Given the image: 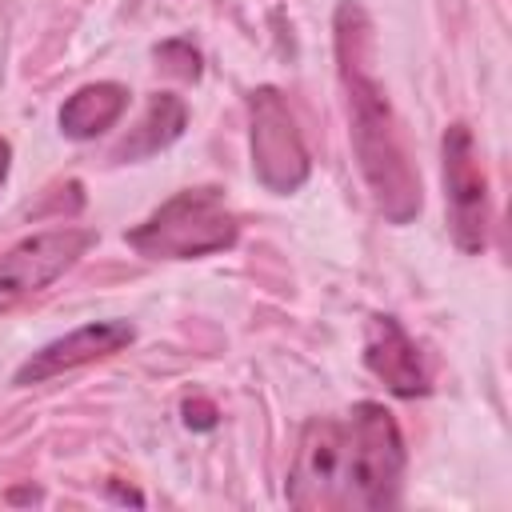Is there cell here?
<instances>
[{"instance_id":"cell-1","label":"cell","mask_w":512,"mask_h":512,"mask_svg":"<svg viewBox=\"0 0 512 512\" xmlns=\"http://www.w3.org/2000/svg\"><path fill=\"white\" fill-rule=\"evenodd\" d=\"M332 28H336V68L348 100V124H352L348 132H352L360 176L376 208L392 224H408L420 212V176L408 160V144L388 104V92L372 68L376 60L372 20L360 8V0H340Z\"/></svg>"},{"instance_id":"cell-2","label":"cell","mask_w":512,"mask_h":512,"mask_svg":"<svg viewBox=\"0 0 512 512\" xmlns=\"http://www.w3.org/2000/svg\"><path fill=\"white\" fill-rule=\"evenodd\" d=\"M404 436L384 404H356L340 420V508H392L400 500Z\"/></svg>"},{"instance_id":"cell-3","label":"cell","mask_w":512,"mask_h":512,"mask_svg":"<svg viewBox=\"0 0 512 512\" xmlns=\"http://www.w3.org/2000/svg\"><path fill=\"white\" fill-rule=\"evenodd\" d=\"M240 236L236 216L228 212L220 188H184L164 200L144 224L124 240L148 260H196L232 248Z\"/></svg>"},{"instance_id":"cell-4","label":"cell","mask_w":512,"mask_h":512,"mask_svg":"<svg viewBox=\"0 0 512 512\" xmlns=\"http://www.w3.org/2000/svg\"><path fill=\"white\" fill-rule=\"evenodd\" d=\"M248 116H252V172L268 192H296L308 172V148L304 136L292 120V108L276 88H256L248 96Z\"/></svg>"},{"instance_id":"cell-5","label":"cell","mask_w":512,"mask_h":512,"mask_svg":"<svg viewBox=\"0 0 512 512\" xmlns=\"http://www.w3.org/2000/svg\"><path fill=\"white\" fill-rule=\"evenodd\" d=\"M444 156V200H448V232L460 252L476 256L488 244V180L480 168V152L468 124H448L440 140Z\"/></svg>"},{"instance_id":"cell-6","label":"cell","mask_w":512,"mask_h":512,"mask_svg":"<svg viewBox=\"0 0 512 512\" xmlns=\"http://www.w3.org/2000/svg\"><path fill=\"white\" fill-rule=\"evenodd\" d=\"M96 244L92 228H52L20 240L0 256V316L44 292Z\"/></svg>"},{"instance_id":"cell-7","label":"cell","mask_w":512,"mask_h":512,"mask_svg":"<svg viewBox=\"0 0 512 512\" xmlns=\"http://www.w3.org/2000/svg\"><path fill=\"white\" fill-rule=\"evenodd\" d=\"M292 508H340V420H308L288 476Z\"/></svg>"},{"instance_id":"cell-8","label":"cell","mask_w":512,"mask_h":512,"mask_svg":"<svg viewBox=\"0 0 512 512\" xmlns=\"http://www.w3.org/2000/svg\"><path fill=\"white\" fill-rule=\"evenodd\" d=\"M132 340H136V328H132L128 320H96V324H84V328L60 336V340L44 344L40 352H32V356L16 368L12 384H20V388L44 384V380L64 376V372H72V368H84V364H92V360H104V356L128 348Z\"/></svg>"},{"instance_id":"cell-9","label":"cell","mask_w":512,"mask_h":512,"mask_svg":"<svg viewBox=\"0 0 512 512\" xmlns=\"http://www.w3.org/2000/svg\"><path fill=\"white\" fill-rule=\"evenodd\" d=\"M364 364L396 396H424L428 392L424 360H420L416 344L408 340V332L400 328L396 316H372L368 320V332H364Z\"/></svg>"},{"instance_id":"cell-10","label":"cell","mask_w":512,"mask_h":512,"mask_svg":"<svg viewBox=\"0 0 512 512\" xmlns=\"http://www.w3.org/2000/svg\"><path fill=\"white\" fill-rule=\"evenodd\" d=\"M128 108V88L100 80V84H84L80 92H72L60 104V132L68 140H92L104 128H112Z\"/></svg>"},{"instance_id":"cell-11","label":"cell","mask_w":512,"mask_h":512,"mask_svg":"<svg viewBox=\"0 0 512 512\" xmlns=\"http://www.w3.org/2000/svg\"><path fill=\"white\" fill-rule=\"evenodd\" d=\"M188 124V108L180 96L172 92H156L140 116L136 128H128V136L112 148V160L128 164V160H144V156H156L160 148H168Z\"/></svg>"},{"instance_id":"cell-12","label":"cell","mask_w":512,"mask_h":512,"mask_svg":"<svg viewBox=\"0 0 512 512\" xmlns=\"http://www.w3.org/2000/svg\"><path fill=\"white\" fill-rule=\"evenodd\" d=\"M156 60L176 80H200V52L188 40H164V44H156Z\"/></svg>"},{"instance_id":"cell-13","label":"cell","mask_w":512,"mask_h":512,"mask_svg":"<svg viewBox=\"0 0 512 512\" xmlns=\"http://www.w3.org/2000/svg\"><path fill=\"white\" fill-rule=\"evenodd\" d=\"M184 420H188V428H212L216 424V408L208 400H188L184 404Z\"/></svg>"},{"instance_id":"cell-14","label":"cell","mask_w":512,"mask_h":512,"mask_svg":"<svg viewBox=\"0 0 512 512\" xmlns=\"http://www.w3.org/2000/svg\"><path fill=\"white\" fill-rule=\"evenodd\" d=\"M8 164H12V144L0 136V184H4V176H8Z\"/></svg>"}]
</instances>
